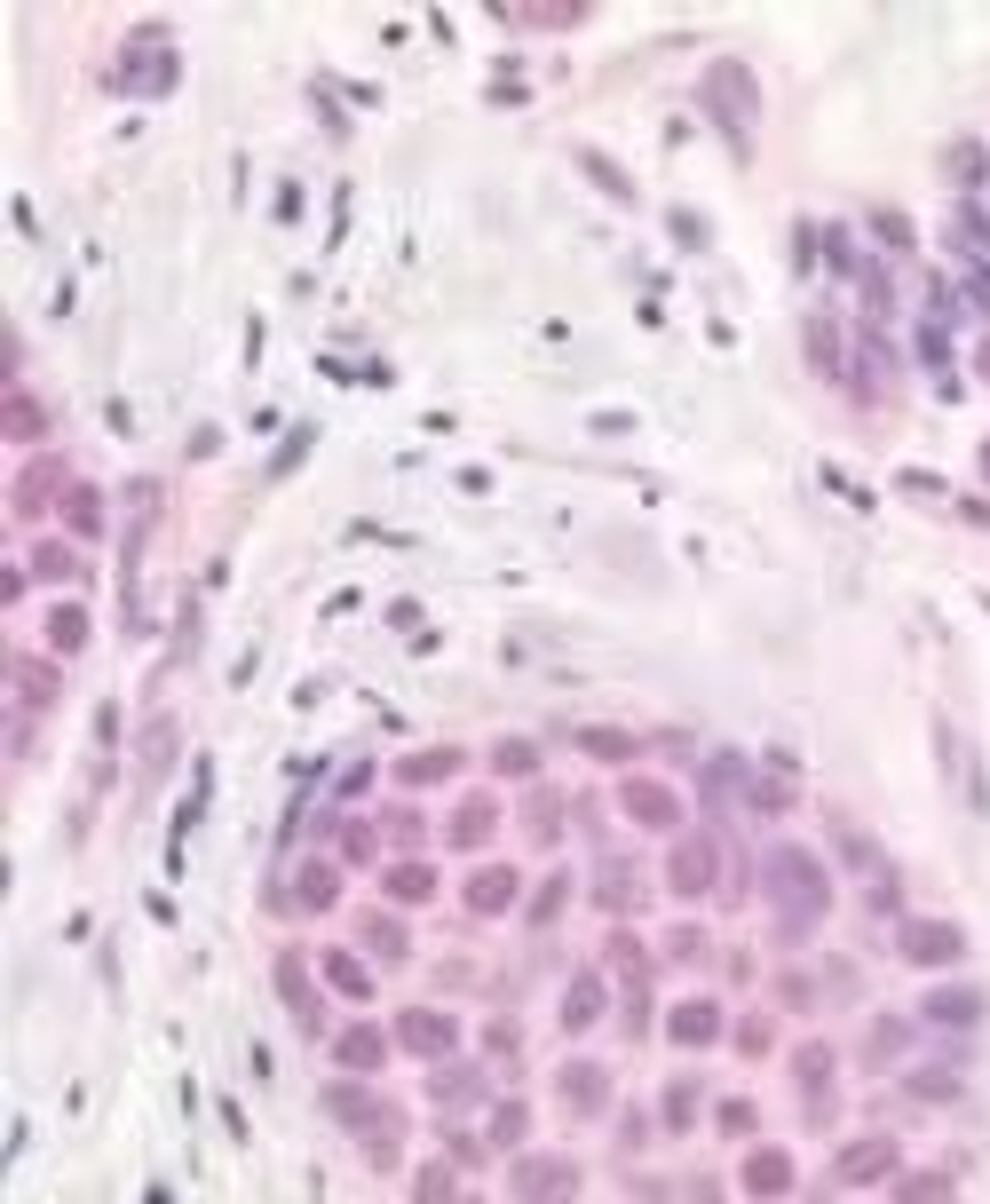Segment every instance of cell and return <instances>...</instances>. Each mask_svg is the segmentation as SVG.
<instances>
[{"instance_id":"obj_34","label":"cell","mask_w":990,"mask_h":1204,"mask_svg":"<svg viewBox=\"0 0 990 1204\" xmlns=\"http://www.w3.org/2000/svg\"><path fill=\"white\" fill-rule=\"evenodd\" d=\"M48 634H56L63 650H80V642H88V618H80V611H56V618H48Z\"/></svg>"},{"instance_id":"obj_3","label":"cell","mask_w":990,"mask_h":1204,"mask_svg":"<svg viewBox=\"0 0 990 1204\" xmlns=\"http://www.w3.org/2000/svg\"><path fill=\"white\" fill-rule=\"evenodd\" d=\"M896 951H904L911 966H951V959L967 951V935L951 927V919H904V927H896Z\"/></svg>"},{"instance_id":"obj_5","label":"cell","mask_w":990,"mask_h":1204,"mask_svg":"<svg viewBox=\"0 0 990 1204\" xmlns=\"http://www.w3.org/2000/svg\"><path fill=\"white\" fill-rule=\"evenodd\" d=\"M396 1046L444 1062V1054L459 1046V1030H452V1015H436V1007H405V1015H396Z\"/></svg>"},{"instance_id":"obj_38","label":"cell","mask_w":990,"mask_h":1204,"mask_svg":"<svg viewBox=\"0 0 990 1204\" xmlns=\"http://www.w3.org/2000/svg\"><path fill=\"white\" fill-rule=\"evenodd\" d=\"M579 745L603 753V761H626V738H610V729H579Z\"/></svg>"},{"instance_id":"obj_37","label":"cell","mask_w":990,"mask_h":1204,"mask_svg":"<svg viewBox=\"0 0 990 1204\" xmlns=\"http://www.w3.org/2000/svg\"><path fill=\"white\" fill-rule=\"evenodd\" d=\"M563 895H571V880H547V888H539V903H532V919L547 927L555 912H563Z\"/></svg>"},{"instance_id":"obj_21","label":"cell","mask_w":990,"mask_h":1204,"mask_svg":"<svg viewBox=\"0 0 990 1204\" xmlns=\"http://www.w3.org/2000/svg\"><path fill=\"white\" fill-rule=\"evenodd\" d=\"M928 1015H935V1022H975V1015H982V991H935Z\"/></svg>"},{"instance_id":"obj_18","label":"cell","mask_w":990,"mask_h":1204,"mask_svg":"<svg viewBox=\"0 0 990 1204\" xmlns=\"http://www.w3.org/2000/svg\"><path fill=\"white\" fill-rule=\"evenodd\" d=\"M459 768V753H412L405 768H396V785H436V777H452Z\"/></svg>"},{"instance_id":"obj_14","label":"cell","mask_w":990,"mask_h":1204,"mask_svg":"<svg viewBox=\"0 0 990 1204\" xmlns=\"http://www.w3.org/2000/svg\"><path fill=\"white\" fill-rule=\"evenodd\" d=\"M508 903H515V872H508V864H491V872L468 880V912H508Z\"/></svg>"},{"instance_id":"obj_11","label":"cell","mask_w":990,"mask_h":1204,"mask_svg":"<svg viewBox=\"0 0 990 1204\" xmlns=\"http://www.w3.org/2000/svg\"><path fill=\"white\" fill-rule=\"evenodd\" d=\"M745 1189H753V1196H784V1189H792V1157H784V1149H753V1157H745Z\"/></svg>"},{"instance_id":"obj_17","label":"cell","mask_w":990,"mask_h":1204,"mask_svg":"<svg viewBox=\"0 0 990 1204\" xmlns=\"http://www.w3.org/2000/svg\"><path fill=\"white\" fill-rule=\"evenodd\" d=\"M808 349H816V373H832V381L848 373V349H840V333H832V325H824V317L808 325Z\"/></svg>"},{"instance_id":"obj_9","label":"cell","mask_w":990,"mask_h":1204,"mask_svg":"<svg viewBox=\"0 0 990 1204\" xmlns=\"http://www.w3.org/2000/svg\"><path fill=\"white\" fill-rule=\"evenodd\" d=\"M626 817L650 824V832H674V817H682V809H674V792H666V785L634 777V785H626Z\"/></svg>"},{"instance_id":"obj_32","label":"cell","mask_w":990,"mask_h":1204,"mask_svg":"<svg viewBox=\"0 0 990 1204\" xmlns=\"http://www.w3.org/2000/svg\"><path fill=\"white\" fill-rule=\"evenodd\" d=\"M911 1093H919V1101H951V1093H959V1078H951V1069H919Z\"/></svg>"},{"instance_id":"obj_26","label":"cell","mask_w":990,"mask_h":1204,"mask_svg":"<svg viewBox=\"0 0 990 1204\" xmlns=\"http://www.w3.org/2000/svg\"><path fill=\"white\" fill-rule=\"evenodd\" d=\"M428 888H436V880H428V864H396V872H388V895H405V903H420Z\"/></svg>"},{"instance_id":"obj_7","label":"cell","mask_w":990,"mask_h":1204,"mask_svg":"<svg viewBox=\"0 0 990 1204\" xmlns=\"http://www.w3.org/2000/svg\"><path fill=\"white\" fill-rule=\"evenodd\" d=\"M792 1078H801V1093H808V1118L824 1125V1110H832V1054L801 1046V1054H792Z\"/></svg>"},{"instance_id":"obj_27","label":"cell","mask_w":990,"mask_h":1204,"mask_svg":"<svg viewBox=\"0 0 990 1204\" xmlns=\"http://www.w3.org/2000/svg\"><path fill=\"white\" fill-rule=\"evenodd\" d=\"M476 1093H484L476 1069H436V1101H476Z\"/></svg>"},{"instance_id":"obj_42","label":"cell","mask_w":990,"mask_h":1204,"mask_svg":"<svg viewBox=\"0 0 990 1204\" xmlns=\"http://www.w3.org/2000/svg\"><path fill=\"white\" fill-rule=\"evenodd\" d=\"M689 1101H698V1086H674L666 1093V1125H689Z\"/></svg>"},{"instance_id":"obj_43","label":"cell","mask_w":990,"mask_h":1204,"mask_svg":"<svg viewBox=\"0 0 990 1204\" xmlns=\"http://www.w3.org/2000/svg\"><path fill=\"white\" fill-rule=\"evenodd\" d=\"M904 1196H951V1173H919V1181H904Z\"/></svg>"},{"instance_id":"obj_12","label":"cell","mask_w":990,"mask_h":1204,"mask_svg":"<svg viewBox=\"0 0 990 1204\" xmlns=\"http://www.w3.org/2000/svg\"><path fill=\"white\" fill-rule=\"evenodd\" d=\"M666 1030H674L682 1046H706V1039H721V1007H713V998H689V1007H674Z\"/></svg>"},{"instance_id":"obj_35","label":"cell","mask_w":990,"mask_h":1204,"mask_svg":"<svg viewBox=\"0 0 990 1204\" xmlns=\"http://www.w3.org/2000/svg\"><path fill=\"white\" fill-rule=\"evenodd\" d=\"M63 516H72V531H95V523H104V508H95V491H72V499H63Z\"/></svg>"},{"instance_id":"obj_15","label":"cell","mask_w":990,"mask_h":1204,"mask_svg":"<svg viewBox=\"0 0 990 1204\" xmlns=\"http://www.w3.org/2000/svg\"><path fill=\"white\" fill-rule=\"evenodd\" d=\"M334 1054H341V1069H381L388 1039H381V1030H341V1039H334Z\"/></svg>"},{"instance_id":"obj_25","label":"cell","mask_w":990,"mask_h":1204,"mask_svg":"<svg viewBox=\"0 0 990 1204\" xmlns=\"http://www.w3.org/2000/svg\"><path fill=\"white\" fill-rule=\"evenodd\" d=\"M40 428H48V413L32 405V396H9V437H24V444H32Z\"/></svg>"},{"instance_id":"obj_22","label":"cell","mask_w":990,"mask_h":1204,"mask_svg":"<svg viewBox=\"0 0 990 1204\" xmlns=\"http://www.w3.org/2000/svg\"><path fill=\"white\" fill-rule=\"evenodd\" d=\"M56 476H63V467H48V460H40V467H24V484H16V508H48Z\"/></svg>"},{"instance_id":"obj_16","label":"cell","mask_w":990,"mask_h":1204,"mask_svg":"<svg viewBox=\"0 0 990 1204\" xmlns=\"http://www.w3.org/2000/svg\"><path fill=\"white\" fill-rule=\"evenodd\" d=\"M737 785H745V761L737 753H713L706 761V800H737Z\"/></svg>"},{"instance_id":"obj_4","label":"cell","mask_w":990,"mask_h":1204,"mask_svg":"<svg viewBox=\"0 0 990 1204\" xmlns=\"http://www.w3.org/2000/svg\"><path fill=\"white\" fill-rule=\"evenodd\" d=\"M896 1173V1142L887 1133H864V1142H848L840 1157H832V1181L840 1189H872V1181H887Z\"/></svg>"},{"instance_id":"obj_44","label":"cell","mask_w":990,"mask_h":1204,"mask_svg":"<svg viewBox=\"0 0 990 1204\" xmlns=\"http://www.w3.org/2000/svg\"><path fill=\"white\" fill-rule=\"evenodd\" d=\"M982 467H990V444H982Z\"/></svg>"},{"instance_id":"obj_30","label":"cell","mask_w":990,"mask_h":1204,"mask_svg":"<svg viewBox=\"0 0 990 1204\" xmlns=\"http://www.w3.org/2000/svg\"><path fill=\"white\" fill-rule=\"evenodd\" d=\"M365 951H381V959H405V927H396V919H373V927H365Z\"/></svg>"},{"instance_id":"obj_33","label":"cell","mask_w":990,"mask_h":1204,"mask_svg":"<svg viewBox=\"0 0 990 1204\" xmlns=\"http://www.w3.org/2000/svg\"><path fill=\"white\" fill-rule=\"evenodd\" d=\"M167 729H175V721H159V729H151V745H143V777H159V768H167V753H175Z\"/></svg>"},{"instance_id":"obj_20","label":"cell","mask_w":990,"mask_h":1204,"mask_svg":"<svg viewBox=\"0 0 990 1204\" xmlns=\"http://www.w3.org/2000/svg\"><path fill=\"white\" fill-rule=\"evenodd\" d=\"M278 991H286V1007L302 1015V1022H317V1007H310V983H302V959H293V951L278 959Z\"/></svg>"},{"instance_id":"obj_28","label":"cell","mask_w":990,"mask_h":1204,"mask_svg":"<svg viewBox=\"0 0 990 1204\" xmlns=\"http://www.w3.org/2000/svg\"><path fill=\"white\" fill-rule=\"evenodd\" d=\"M16 690L32 697V706H40V697L56 690V674H48V665H40V658H16Z\"/></svg>"},{"instance_id":"obj_8","label":"cell","mask_w":990,"mask_h":1204,"mask_svg":"<svg viewBox=\"0 0 990 1204\" xmlns=\"http://www.w3.org/2000/svg\"><path fill=\"white\" fill-rule=\"evenodd\" d=\"M571 1189H579V1173L563 1157H523L515 1165V1196H571Z\"/></svg>"},{"instance_id":"obj_29","label":"cell","mask_w":990,"mask_h":1204,"mask_svg":"<svg viewBox=\"0 0 990 1204\" xmlns=\"http://www.w3.org/2000/svg\"><path fill=\"white\" fill-rule=\"evenodd\" d=\"M904 1046H911V1022H880L872 1030V1062H896Z\"/></svg>"},{"instance_id":"obj_1","label":"cell","mask_w":990,"mask_h":1204,"mask_svg":"<svg viewBox=\"0 0 990 1204\" xmlns=\"http://www.w3.org/2000/svg\"><path fill=\"white\" fill-rule=\"evenodd\" d=\"M761 895L777 903L784 935H808L824 912H832V880H824V864H816L808 848H769V864H761Z\"/></svg>"},{"instance_id":"obj_24","label":"cell","mask_w":990,"mask_h":1204,"mask_svg":"<svg viewBox=\"0 0 990 1204\" xmlns=\"http://www.w3.org/2000/svg\"><path fill=\"white\" fill-rule=\"evenodd\" d=\"M594 1015H603V991H594V983H579V991L563 998V1030H586Z\"/></svg>"},{"instance_id":"obj_6","label":"cell","mask_w":990,"mask_h":1204,"mask_svg":"<svg viewBox=\"0 0 990 1204\" xmlns=\"http://www.w3.org/2000/svg\"><path fill=\"white\" fill-rule=\"evenodd\" d=\"M555 1093L571 1101V1118H594V1110H603V1101H610V1078H603V1069H594V1062H563V1078H555Z\"/></svg>"},{"instance_id":"obj_39","label":"cell","mask_w":990,"mask_h":1204,"mask_svg":"<svg viewBox=\"0 0 990 1204\" xmlns=\"http://www.w3.org/2000/svg\"><path fill=\"white\" fill-rule=\"evenodd\" d=\"M302 903H334V872H325V864L302 872Z\"/></svg>"},{"instance_id":"obj_31","label":"cell","mask_w":990,"mask_h":1204,"mask_svg":"<svg viewBox=\"0 0 990 1204\" xmlns=\"http://www.w3.org/2000/svg\"><path fill=\"white\" fill-rule=\"evenodd\" d=\"M603 903H610V912H626V903H634V880H626V864H618V856L603 864Z\"/></svg>"},{"instance_id":"obj_2","label":"cell","mask_w":990,"mask_h":1204,"mask_svg":"<svg viewBox=\"0 0 990 1204\" xmlns=\"http://www.w3.org/2000/svg\"><path fill=\"white\" fill-rule=\"evenodd\" d=\"M706 112L730 127L737 151H753V72H745V63H713V72H706Z\"/></svg>"},{"instance_id":"obj_36","label":"cell","mask_w":990,"mask_h":1204,"mask_svg":"<svg viewBox=\"0 0 990 1204\" xmlns=\"http://www.w3.org/2000/svg\"><path fill=\"white\" fill-rule=\"evenodd\" d=\"M491 1142H523V1101H500V1118H491Z\"/></svg>"},{"instance_id":"obj_40","label":"cell","mask_w":990,"mask_h":1204,"mask_svg":"<svg viewBox=\"0 0 990 1204\" xmlns=\"http://www.w3.org/2000/svg\"><path fill=\"white\" fill-rule=\"evenodd\" d=\"M951 175L975 183V175H982V151H975V143H959V151H951Z\"/></svg>"},{"instance_id":"obj_41","label":"cell","mask_w":990,"mask_h":1204,"mask_svg":"<svg viewBox=\"0 0 990 1204\" xmlns=\"http://www.w3.org/2000/svg\"><path fill=\"white\" fill-rule=\"evenodd\" d=\"M532 841H555V800H547V792L532 800Z\"/></svg>"},{"instance_id":"obj_23","label":"cell","mask_w":990,"mask_h":1204,"mask_svg":"<svg viewBox=\"0 0 990 1204\" xmlns=\"http://www.w3.org/2000/svg\"><path fill=\"white\" fill-rule=\"evenodd\" d=\"M484 832H491V800H468V809L452 817V841H459V848H476Z\"/></svg>"},{"instance_id":"obj_19","label":"cell","mask_w":990,"mask_h":1204,"mask_svg":"<svg viewBox=\"0 0 990 1204\" xmlns=\"http://www.w3.org/2000/svg\"><path fill=\"white\" fill-rule=\"evenodd\" d=\"M325 983H334L341 998H365V991H373V983H365V966H357L349 951H325Z\"/></svg>"},{"instance_id":"obj_10","label":"cell","mask_w":990,"mask_h":1204,"mask_svg":"<svg viewBox=\"0 0 990 1204\" xmlns=\"http://www.w3.org/2000/svg\"><path fill=\"white\" fill-rule=\"evenodd\" d=\"M674 888L682 895H706L713 888V841H682L674 848Z\"/></svg>"},{"instance_id":"obj_13","label":"cell","mask_w":990,"mask_h":1204,"mask_svg":"<svg viewBox=\"0 0 990 1204\" xmlns=\"http://www.w3.org/2000/svg\"><path fill=\"white\" fill-rule=\"evenodd\" d=\"M325 1110H334L349 1133H373V1125H381V1101H373V1093H357V1086H334V1093H325Z\"/></svg>"}]
</instances>
